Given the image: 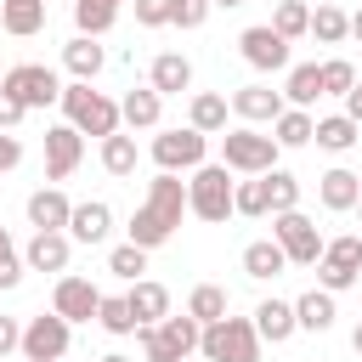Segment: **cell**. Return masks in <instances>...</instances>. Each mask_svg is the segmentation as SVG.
Here are the masks:
<instances>
[{
    "mask_svg": "<svg viewBox=\"0 0 362 362\" xmlns=\"http://www.w3.org/2000/svg\"><path fill=\"white\" fill-rule=\"evenodd\" d=\"M356 215H362V192H356Z\"/></svg>",
    "mask_w": 362,
    "mask_h": 362,
    "instance_id": "54",
    "label": "cell"
},
{
    "mask_svg": "<svg viewBox=\"0 0 362 362\" xmlns=\"http://www.w3.org/2000/svg\"><path fill=\"white\" fill-rule=\"evenodd\" d=\"M249 322H255L260 345H288V339L300 334V328H294V300H277V294H272V300H260Z\"/></svg>",
    "mask_w": 362,
    "mask_h": 362,
    "instance_id": "19",
    "label": "cell"
},
{
    "mask_svg": "<svg viewBox=\"0 0 362 362\" xmlns=\"http://www.w3.org/2000/svg\"><path fill=\"white\" fill-rule=\"evenodd\" d=\"M23 209H28V226H34V232H68V215H74V198H68L62 187H34Z\"/></svg>",
    "mask_w": 362,
    "mask_h": 362,
    "instance_id": "15",
    "label": "cell"
},
{
    "mask_svg": "<svg viewBox=\"0 0 362 362\" xmlns=\"http://www.w3.org/2000/svg\"><path fill=\"white\" fill-rule=\"evenodd\" d=\"M57 107H62V124H74L79 136H96V141L113 136V130H124V124H119V102H113L107 90L79 85V79L62 85V102H57Z\"/></svg>",
    "mask_w": 362,
    "mask_h": 362,
    "instance_id": "2",
    "label": "cell"
},
{
    "mask_svg": "<svg viewBox=\"0 0 362 362\" xmlns=\"http://www.w3.org/2000/svg\"><path fill=\"white\" fill-rule=\"evenodd\" d=\"M0 79H6V68H0Z\"/></svg>",
    "mask_w": 362,
    "mask_h": 362,
    "instance_id": "55",
    "label": "cell"
},
{
    "mask_svg": "<svg viewBox=\"0 0 362 362\" xmlns=\"http://www.w3.org/2000/svg\"><path fill=\"white\" fill-rule=\"evenodd\" d=\"M147 85H153L158 96H181V90H192V62H187L181 51H158L153 68H147Z\"/></svg>",
    "mask_w": 362,
    "mask_h": 362,
    "instance_id": "22",
    "label": "cell"
},
{
    "mask_svg": "<svg viewBox=\"0 0 362 362\" xmlns=\"http://www.w3.org/2000/svg\"><path fill=\"white\" fill-rule=\"evenodd\" d=\"M23 272H28V266H23V249H17V238L0 226V294H6V288H17V283H23Z\"/></svg>",
    "mask_w": 362,
    "mask_h": 362,
    "instance_id": "41",
    "label": "cell"
},
{
    "mask_svg": "<svg viewBox=\"0 0 362 362\" xmlns=\"http://www.w3.org/2000/svg\"><path fill=\"white\" fill-rule=\"evenodd\" d=\"M158 119H164V96L153 90V85H130L124 96H119V124L136 136V130H158Z\"/></svg>",
    "mask_w": 362,
    "mask_h": 362,
    "instance_id": "17",
    "label": "cell"
},
{
    "mask_svg": "<svg viewBox=\"0 0 362 362\" xmlns=\"http://www.w3.org/2000/svg\"><path fill=\"white\" fill-rule=\"evenodd\" d=\"M0 28L11 40H34L45 28V0H0Z\"/></svg>",
    "mask_w": 362,
    "mask_h": 362,
    "instance_id": "27",
    "label": "cell"
},
{
    "mask_svg": "<svg viewBox=\"0 0 362 362\" xmlns=\"http://www.w3.org/2000/svg\"><path fill=\"white\" fill-rule=\"evenodd\" d=\"M209 6H243V0H209Z\"/></svg>",
    "mask_w": 362,
    "mask_h": 362,
    "instance_id": "53",
    "label": "cell"
},
{
    "mask_svg": "<svg viewBox=\"0 0 362 362\" xmlns=\"http://www.w3.org/2000/svg\"><path fill=\"white\" fill-rule=\"evenodd\" d=\"M322 260H328V266H345V272H362V238H356V232L328 238V243H322Z\"/></svg>",
    "mask_w": 362,
    "mask_h": 362,
    "instance_id": "40",
    "label": "cell"
},
{
    "mask_svg": "<svg viewBox=\"0 0 362 362\" xmlns=\"http://www.w3.org/2000/svg\"><path fill=\"white\" fill-rule=\"evenodd\" d=\"M147 158L164 170V175H192L198 164H209V136H198L192 124H175V130H153L147 141Z\"/></svg>",
    "mask_w": 362,
    "mask_h": 362,
    "instance_id": "5",
    "label": "cell"
},
{
    "mask_svg": "<svg viewBox=\"0 0 362 362\" xmlns=\"http://www.w3.org/2000/svg\"><path fill=\"white\" fill-rule=\"evenodd\" d=\"M272 28H277L288 45H294V40H305V28H311V6H305V0H277Z\"/></svg>",
    "mask_w": 362,
    "mask_h": 362,
    "instance_id": "36",
    "label": "cell"
},
{
    "mask_svg": "<svg viewBox=\"0 0 362 362\" xmlns=\"http://www.w3.org/2000/svg\"><path fill=\"white\" fill-rule=\"evenodd\" d=\"M311 141H317L322 153H351V147L362 141V130H356L345 113H322V119H317V130H311Z\"/></svg>",
    "mask_w": 362,
    "mask_h": 362,
    "instance_id": "32",
    "label": "cell"
},
{
    "mask_svg": "<svg viewBox=\"0 0 362 362\" xmlns=\"http://www.w3.org/2000/svg\"><path fill=\"white\" fill-rule=\"evenodd\" d=\"M17 345H23V322L17 317H0V356H11Z\"/></svg>",
    "mask_w": 362,
    "mask_h": 362,
    "instance_id": "47",
    "label": "cell"
},
{
    "mask_svg": "<svg viewBox=\"0 0 362 362\" xmlns=\"http://www.w3.org/2000/svg\"><path fill=\"white\" fill-rule=\"evenodd\" d=\"M119 6H130V0H119Z\"/></svg>",
    "mask_w": 362,
    "mask_h": 362,
    "instance_id": "56",
    "label": "cell"
},
{
    "mask_svg": "<svg viewBox=\"0 0 362 362\" xmlns=\"http://www.w3.org/2000/svg\"><path fill=\"white\" fill-rule=\"evenodd\" d=\"M317 96H322V62H288V74H283V102L311 113Z\"/></svg>",
    "mask_w": 362,
    "mask_h": 362,
    "instance_id": "23",
    "label": "cell"
},
{
    "mask_svg": "<svg viewBox=\"0 0 362 362\" xmlns=\"http://www.w3.org/2000/svg\"><path fill=\"white\" fill-rule=\"evenodd\" d=\"M317 45H345L351 40V11H339L334 0H317L311 6V28H305Z\"/></svg>",
    "mask_w": 362,
    "mask_h": 362,
    "instance_id": "28",
    "label": "cell"
},
{
    "mask_svg": "<svg viewBox=\"0 0 362 362\" xmlns=\"http://www.w3.org/2000/svg\"><path fill=\"white\" fill-rule=\"evenodd\" d=\"M226 311H232V294H226L221 283H198V288L187 294V317H192V322H204V328H209V322H221Z\"/></svg>",
    "mask_w": 362,
    "mask_h": 362,
    "instance_id": "33",
    "label": "cell"
},
{
    "mask_svg": "<svg viewBox=\"0 0 362 362\" xmlns=\"http://www.w3.org/2000/svg\"><path fill=\"white\" fill-rule=\"evenodd\" d=\"M96 328H107L113 339H130V334H136V317H130L124 294H102V305H96Z\"/></svg>",
    "mask_w": 362,
    "mask_h": 362,
    "instance_id": "38",
    "label": "cell"
},
{
    "mask_svg": "<svg viewBox=\"0 0 362 362\" xmlns=\"http://www.w3.org/2000/svg\"><path fill=\"white\" fill-rule=\"evenodd\" d=\"M351 85H356V62L328 57V62H322V96H345Z\"/></svg>",
    "mask_w": 362,
    "mask_h": 362,
    "instance_id": "42",
    "label": "cell"
},
{
    "mask_svg": "<svg viewBox=\"0 0 362 362\" xmlns=\"http://www.w3.org/2000/svg\"><path fill=\"white\" fill-rule=\"evenodd\" d=\"M198 334H204V322H192L187 311H181V317L170 311L164 322L136 328V345H141L147 362H187V356H198Z\"/></svg>",
    "mask_w": 362,
    "mask_h": 362,
    "instance_id": "6",
    "label": "cell"
},
{
    "mask_svg": "<svg viewBox=\"0 0 362 362\" xmlns=\"http://www.w3.org/2000/svg\"><path fill=\"white\" fill-rule=\"evenodd\" d=\"M260 181H266V198H272V215H283V209H300V175H288V170L277 164V170H266Z\"/></svg>",
    "mask_w": 362,
    "mask_h": 362,
    "instance_id": "37",
    "label": "cell"
},
{
    "mask_svg": "<svg viewBox=\"0 0 362 362\" xmlns=\"http://www.w3.org/2000/svg\"><path fill=\"white\" fill-rule=\"evenodd\" d=\"M209 11H215L209 0H170V23H175V28H204Z\"/></svg>",
    "mask_w": 362,
    "mask_h": 362,
    "instance_id": "43",
    "label": "cell"
},
{
    "mask_svg": "<svg viewBox=\"0 0 362 362\" xmlns=\"http://www.w3.org/2000/svg\"><path fill=\"white\" fill-rule=\"evenodd\" d=\"M107 232H113V209L102 198L74 204V215H68V238L74 243H107Z\"/></svg>",
    "mask_w": 362,
    "mask_h": 362,
    "instance_id": "21",
    "label": "cell"
},
{
    "mask_svg": "<svg viewBox=\"0 0 362 362\" xmlns=\"http://www.w3.org/2000/svg\"><path fill=\"white\" fill-rule=\"evenodd\" d=\"M124 305H130L136 328H153V322H164V317H170V288H164V283H153V277H141V283H130V288H124Z\"/></svg>",
    "mask_w": 362,
    "mask_h": 362,
    "instance_id": "20",
    "label": "cell"
},
{
    "mask_svg": "<svg viewBox=\"0 0 362 362\" xmlns=\"http://www.w3.org/2000/svg\"><path fill=\"white\" fill-rule=\"evenodd\" d=\"M226 119H232V107H226V96H221V90H198V96L187 102V124H192L198 136H221V130H226Z\"/></svg>",
    "mask_w": 362,
    "mask_h": 362,
    "instance_id": "26",
    "label": "cell"
},
{
    "mask_svg": "<svg viewBox=\"0 0 362 362\" xmlns=\"http://www.w3.org/2000/svg\"><path fill=\"white\" fill-rule=\"evenodd\" d=\"M277 158H283V147L272 141V130H255V124L221 130V164L232 175H266V170H277Z\"/></svg>",
    "mask_w": 362,
    "mask_h": 362,
    "instance_id": "3",
    "label": "cell"
},
{
    "mask_svg": "<svg viewBox=\"0 0 362 362\" xmlns=\"http://www.w3.org/2000/svg\"><path fill=\"white\" fill-rule=\"evenodd\" d=\"M356 192H362V175L345 170V164H334V170L317 175V204L334 209V215H351V209H356Z\"/></svg>",
    "mask_w": 362,
    "mask_h": 362,
    "instance_id": "18",
    "label": "cell"
},
{
    "mask_svg": "<svg viewBox=\"0 0 362 362\" xmlns=\"http://www.w3.org/2000/svg\"><path fill=\"white\" fill-rule=\"evenodd\" d=\"M68 345H74V328L57 311H40V317L23 322V345L17 351H23V362H62Z\"/></svg>",
    "mask_w": 362,
    "mask_h": 362,
    "instance_id": "10",
    "label": "cell"
},
{
    "mask_svg": "<svg viewBox=\"0 0 362 362\" xmlns=\"http://www.w3.org/2000/svg\"><path fill=\"white\" fill-rule=\"evenodd\" d=\"M238 51H243V62L255 68V74H288V40L272 28V23H249L243 34H238Z\"/></svg>",
    "mask_w": 362,
    "mask_h": 362,
    "instance_id": "11",
    "label": "cell"
},
{
    "mask_svg": "<svg viewBox=\"0 0 362 362\" xmlns=\"http://www.w3.org/2000/svg\"><path fill=\"white\" fill-rule=\"evenodd\" d=\"M119 23V0H74V28L85 40H102Z\"/></svg>",
    "mask_w": 362,
    "mask_h": 362,
    "instance_id": "34",
    "label": "cell"
},
{
    "mask_svg": "<svg viewBox=\"0 0 362 362\" xmlns=\"http://www.w3.org/2000/svg\"><path fill=\"white\" fill-rule=\"evenodd\" d=\"M232 215H249V221L272 215V198H266V181H260V175H243V181L232 187Z\"/></svg>",
    "mask_w": 362,
    "mask_h": 362,
    "instance_id": "35",
    "label": "cell"
},
{
    "mask_svg": "<svg viewBox=\"0 0 362 362\" xmlns=\"http://www.w3.org/2000/svg\"><path fill=\"white\" fill-rule=\"evenodd\" d=\"M356 277H362V272H345V266L317 260V288H322V294H345V288H356Z\"/></svg>",
    "mask_w": 362,
    "mask_h": 362,
    "instance_id": "44",
    "label": "cell"
},
{
    "mask_svg": "<svg viewBox=\"0 0 362 362\" xmlns=\"http://www.w3.org/2000/svg\"><path fill=\"white\" fill-rule=\"evenodd\" d=\"M96 305H102V288L90 283V277H79V272H62L57 277V288H51V311L74 328V322H96Z\"/></svg>",
    "mask_w": 362,
    "mask_h": 362,
    "instance_id": "12",
    "label": "cell"
},
{
    "mask_svg": "<svg viewBox=\"0 0 362 362\" xmlns=\"http://www.w3.org/2000/svg\"><path fill=\"white\" fill-rule=\"evenodd\" d=\"M198 356L204 362H260V334H255V322L249 317H221V322H209L204 334H198Z\"/></svg>",
    "mask_w": 362,
    "mask_h": 362,
    "instance_id": "7",
    "label": "cell"
},
{
    "mask_svg": "<svg viewBox=\"0 0 362 362\" xmlns=\"http://www.w3.org/2000/svg\"><path fill=\"white\" fill-rule=\"evenodd\" d=\"M339 113H345V119H351V124L362 130V79H356V85L345 90V107H339Z\"/></svg>",
    "mask_w": 362,
    "mask_h": 362,
    "instance_id": "49",
    "label": "cell"
},
{
    "mask_svg": "<svg viewBox=\"0 0 362 362\" xmlns=\"http://www.w3.org/2000/svg\"><path fill=\"white\" fill-rule=\"evenodd\" d=\"M334 317H339V305H334V294H322V288H305V294L294 300V328H300V334H328Z\"/></svg>",
    "mask_w": 362,
    "mask_h": 362,
    "instance_id": "24",
    "label": "cell"
},
{
    "mask_svg": "<svg viewBox=\"0 0 362 362\" xmlns=\"http://www.w3.org/2000/svg\"><path fill=\"white\" fill-rule=\"evenodd\" d=\"M96 362H130V356H124V351H107V356H96Z\"/></svg>",
    "mask_w": 362,
    "mask_h": 362,
    "instance_id": "52",
    "label": "cell"
},
{
    "mask_svg": "<svg viewBox=\"0 0 362 362\" xmlns=\"http://www.w3.org/2000/svg\"><path fill=\"white\" fill-rule=\"evenodd\" d=\"M187 362H192V356H187Z\"/></svg>",
    "mask_w": 362,
    "mask_h": 362,
    "instance_id": "58",
    "label": "cell"
},
{
    "mask_svg": "<svg viewBox=\"0 0 362 362\" xmlns=\"http://www.w3.org/2000/svg\"><path fill=\"white\" fill-rule=\"evenodd\" d=\"M17 164H23V141L11 130H0V170H17Z\"/></svg>",
    "mask_w": 362,
    "mask_h": 362,
    "instance_id": "48",
    "label": "cell"
},
{
    "mask_svg": "<svg viewBox=\"0 0 362 362\" xmlns=\"http://www.w3.org/2000/svg\"><path fill=\"white\" fill-rule=\"evenodd\" d=\"M288 272V260H283V249L272 243V238H255V243H243V277H255V283H272V277H283Z\"/></svg>",
    "mask_w": 362,
    "mask_h": 362,
    "instance_id": "30",
    "label": "cell"
},
{
    "mask_svg": "<svg viewBox=\"0 0 362 362\" xmlns=\"http://www.w3.org/2000/svg\"><path fill=\"white\" fill-rule=\"evenodd\" d=\"M62 68H68V74H74L79 85H90V79H96V74L107 68V51H102L96 40H85V34H74V40L62 45Z\"/></svg>",
    "mask_w": 362,
    "mask_h": 362,
    "instance_id": "25",
    "label": "cell"
},
{
    "mask_svg": "<svg viewBox=\"0 0 362 362\" xmlns=\"http://www.w3.org/2000/svg\"><path fill=\"white\" fill-rule=\"evenodd\" d=\"M232 170L221 164V158H209V164H198L192 175H187V215H198L204 226H221L226 215H232Z\"/></svg>",
    "mask_w": 362,
    "mask_h": 362,
    "instance_id": "4",
    "label": "cell"
},
{
    "mask_svg": "<svg viewBox=\"0 0 362 362\" xmlns=\"http://www.w3.org/2000/svg\"><path fill=\"white\" fill-rule=\"evenodd\" d=\"M226 107H232V119H238V124H255V130H260V124H272L288 102H283V90H272V85H260V79H255V85H238V90L226 96Z\"/></svg>",
    "mask_w": 362,
    "mask_h": 362,
    "instance_id": "13",
    "label": "cell"
},
{
    "mask_svg": "<svg viewBox=\"0 0 362 362\" xmlns=\"http://www.w3.org/2000/svg\"><path fill=\"white\" fill-rule=\"evenodd\" d=\"M272 243L283 249L288 266H317L328 238H322V226H317L305 209H283V215H272Z\"/></svg>",
    "mask_w": 362,
    "mask_h": 362,
    "instance_id": "8",
    "label": "cell"
},
{
    "mask_svg": "<svg viewBox=\"0 0 362 362\" xmlns=\"http://www.w3.org/2000/svg\"><path fill=\"white\" fill-rule=\"evenodd\" d=\"M68 260H74V238L68 232H34L28 243H23V266L28 272H68Z\"/></svg>",
    "mask_w": 362,
    "mask_h": 362,
    "instance_id": "16",
    "label": "cell"
},
{
    "mask_svg": "<svg viewBox=\"0 0 362 362\" xmlns=\"http://www.w3.org/2000/svg\"><path fill=\"white\" fill-rule=\"evenodd\" d=\"M187 221V181L181 175H153L147 181V198L130 209V226H124V243H136V249H164L170 238H175V226Z\"/></svg>",
    "mask_w": 362,
    "mask_h": 362,
    "instance_id": "1",
    "label": "cell"
},
{
    "mask_svg": "<svg viewBox=\"0 0 362 362\" xmlns=\"http://www.w3.org/2000/svg\"><path fill=\"white\" fill-rule=\"evenodd\" d=\"M136 6V23L141 28H164L170 23V0H130Z\"/></svg>",
    "mask_w": 362,
    "mask_h": 362,
    "instance_id": "45",
    "label": "cell"
},
{
    "mask_svg": "<svg viewBox=\"0 0 362 362\" xmlns=\"http://www.w3.org/2000/svg\"><path fill=\"white\" fill-rule=\"evenodd\" d=\"M0 362H6V356H0Z\"/></svg>",
    "mask_w": 362,
    "mask_h": 362,
    "instance_id": "57",
    "label": "cell"
},
{
    "mask_svg": "<svg viewBox=\"0 0 362 362\" xmlns=\"http://www.w3.org/2000/svg\"><path fill=\"white\" fill-rule=\"evenodd\" d=\"M0 90H6V96H17L28 113H34V107H57V102H62V79H57V68H45V62H11V68H6V79H0Z\"/></svg>",
    "mask_w": 362,
    "mask_h": 362,
    "instance_id": "9",
    "label": "cell"
},
{
    "mask_svg": "<svg viewBox=\"0 0 362 362\" xmlns=\"http://www.w3.org/2000/svg\"><path fill=\"white\" fill-rule=\"evenodd\" d=\"M107 272H113L119 283H141V272H147V249H136V243H113V249H107Z\"/></svg>",
    "mask_w": 362,
    "mask_h": 362,
    "instance_id": "39",
    "label": "cell"
},
{
    "mask_svg": "<svg viewBox=\"0 0 362 362\" xmlns=\"http://www.w3.org/2000/svg\"><path fill=\"white\" fill-rule=\"evenodd\" d=\"M311 130H317V119L305 113V107H283L277 119H272V141L288 153V147H311Z\"/></svg>",
    "mask_w": 362,
    "mask_h": 362,
    "instance_id": "31",
    "label": "cell"
},
{
    "mask_svg": "<svg viewBox=\"0 0 362 362\" xmlns=\"http://www.w3.org/2000/svg\"><path fill=\"white\" fill-rule=\"evenodd\" d=\"M351 351H356V356H362V322H356V328H351Z\"/></svg>",
    "mask_w": 362,
    "mask_h": 362,
    "instance_id": "51",
    "label": "cell"
},
{
    "mask_svg": "<svg viewBox=\"0 0 362 362\" xmlns=\"http://www.w3.org/2000/svg\"><path fill=\"white\" fill-rule=\"evenodd\" d=\"M96 153H102V170H107V175H119V181H124V175H136V158H141V147H136V136H130V130H113V136H102V141H96Z\"/></svg>",
    "mask_w": 362,
    "mask_h": 362,
    "instance_id": "29",
    "label": "cell"
},
{
    "mask_svg": "<svg viewBox=\"0 0 362 362\" xmlns=\"http://www.w3.org/2000/svg\"><path fill=\"white\" fill-rule=\"evenodd\" d=\"M351 40H362V6L351 11Z\"/></svg>",
    "mask_w": 362,
    "mask_h": 362,
    "instance_id": "50",
    "label": "cell"
},
{
    "mask_svg": "<svg viewBox=\"0 0 362 362\" xmlns=\"http://www.w3.org/2000/svg\"><path fill=\"white\" fill-rule=\"evenodd\" d=\"M23 119H28V107H23L17 96H6V90H0V130H17Z\"/></svg>",
    "mask_w": 362,
    "mask_h": 362,
    "instance_id": "46",
    "label": "cell"
},
{
    "mask_svg": "<svg viewBox=\"0 0 362 362\" xmlns=\"http://www.w3.org/2000/svg\"><path fill=\"white\" fill-rule=\"evenodd\" d=\"M79 158H85V136H79L74 124H51V130H45V181H51V187L68 181V175L79 170Z\"/></svg>",
    "mask_w": 362,
    "mask_h": 362,
    "instance_id": "14",
    "label": "cell"
}]
</instances>
